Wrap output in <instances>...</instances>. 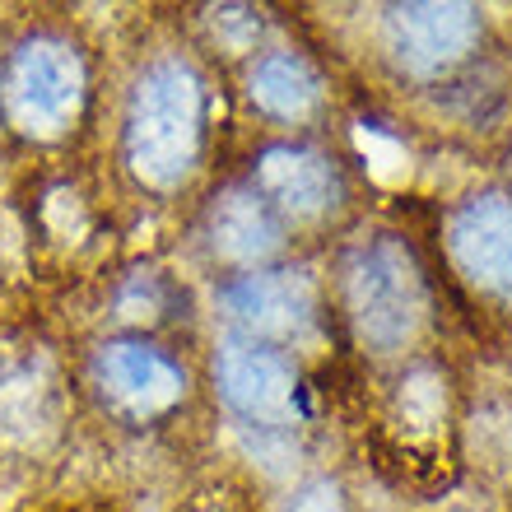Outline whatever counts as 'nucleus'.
I'll return each mask as SVG.
<instances>
[{
    "mask_svg": "<svg viewBox=\"0 0 512 512\" xmlns=\"http://www.w3.org/2000/svg\"><path fill=\"white\" fill-rule=\"evenodd\" d=\"M224 308L252 331L266 336H298L312 322V280L298 270H270V275H247L224 294Z\"/></svg>",
    "mask_w": 512,
    "mask_h": 512,
    "instance_id": "8",
    "label": "nucleus"
},
{
    "mask_svg": "<svg viewBox=\"0 0 512 512\" xmlns=\"http://www.w3.org/2000/svg\"><path fill=\"white\" fill-rule=\"evenodd\" d=\"M210 238L215 252H224L229 261H261L280 247V224L261 191H229L210 215Z\"/></svg>",
    "mask_w": 512,
    "mask_h": 512,
    "instance_id": "10",
    "label": "nucleus"
},
{
    "mask_svg": "<svg viewBox=\"0 0 512 512\" xmlns=\"http://www.w3.org/2000/svg\"><path fill=\"white\" fill-rule=\"evenodd\" d=\"M201 145V84L182 61H159L131 98V168L154 187H173L191 173Z\"/></svg>",
    "mask_w": 512,
    "mask_h": 512,
    "instance_id": "1",
    "label": "nucleus"
},
{
    "mask_svg": "<svg viewBox=\"0 0 512 512\" xmlns=\"http://www.w3.org/2000/svg\"><path fill=\"white\" fill-rule=\"evenodd\" d=\"M219 387L238 415L256 424H284L294 415V364L261 345H224L219 354Z\"/></svg>",
    "mask_w": 512,
    "mask_h": 512,
    "instance_id": "6",
    "label": "nucleus"
},
{
    "mask_svg": "<svg viewBox=\"0 0 512 512\" xmlns=\"http://www.w3.org/2000/svg\"><path fill=\"white\" fill-rule=\"evenodd\" d=\"M480 19L471 5H401L387 19L391 52L410 75H438L471 52Z\"/></svg>",
    "mask_w": 512,
    "mask_h": 512,
    "instance_id": "4",
    "label": "nucleus"
},
{
    "mask_svg": "<svg viewBox=\"0 0 512 512\" xmlns=\"http://www.w3.org/2000/svg\"><path fill=\"white\" fill-rule=\"evenodd\" d=\"M350 312L359 336L373 350H396L401 340L415 336L419 312H424V284L401 243L378 238L350 261Z\"/></svg>",
    "mask_w": 512,
    "mask_h": 512,
    "instance_id": "2",
    "label": "nucleus"
},
{
    "mask_svg": "<svg viewBox=\"0 0 512 512\" xmlns=\"http://www.w3.org/2000/svg\"><path fill=\"white\" fill-rule=\"evenodd\" d=\"M289 512H345V508H340V494L331 485H312L303 499H294Z\"/></svg>",
    "mask_w": 512,
    "mask_h": 512,
    "instance_id": "12",
    "label": "nucleus"
},
{
    "mask_svg": "<svg viewBox=\"0 0 512 512\" xmlns=\"http://www.w3.org/2000/svg\"><path fill=\"white\" fill-rule=\"evenodd\" d=\"M452 256L480 289L512 298V196L485 191L452 219Z\"/></svg>",
    "mask_w": 512,
    "mask_h": 512,
    "instance_id": "5",
    "label": "nucleus"
},
{
    "mask_svg": "<svg viewBox=\"0 0 512 512\" xmlns=\"http://www.w3.org/2000/svg\"><path fill=\"white\" fill-rule=\"evenodd\" d=\"M84 94L80 56L66 42L38 38L24 42L5 75V112L10 122L28 135H56L75 117Z\"/></svg>",
    "mask_w": 512,
    "mask_h": 512,
    "instance_id": "3",
    "label": "nucleus"
},
{
    "mask_svg": "<svg viewBox=\"0 0 512 512\" xmlns=\"http://www.w3.org/2000/svg\"><path fill=\"white\" fill-rule=\"evenodd\" d=\"M317 94H322V84L308 70V61H298L289 52L266 56L252 70V98L275 117H303V112H312Z\"/></svg>",
    "mask_w": 512,
    "mask_h": 512,
    "instance_id": "11",
    "label": "nucleus"
},
{
    "mask_svg": "<svg viewBox=\"0 0 512 512\" xmlns=\"http://www.w3.org/2000/svg\"><path fill=\"white\" fill-rule=\"evenodd\" d=\"M256 182H261L266 201H275L280 210H289L298 219L322 215L326 205L336 201V173L312 149H266L261 163H256Z\"/></svg>",
    "mask_w": 512,
    "mask_h": 512,
    "instance_id": "9",
    "label": "nucleus"
},
{
    "mask_svg": "<svg viewBox=\"0 0 512 512\" xmlns=\"http://www.w3.org/2000/svg\"><path fill=\"white\" fill-rule=\"evenodd\" d=\"M98 382L131 415H159L182 396V368L149 345H108L98 354Z\"/></svg>",
    "mask_w": 512,
    "mask_h": 512,
    "instance_id": "7",
    "label": "nucleus"
}]
</instances>
